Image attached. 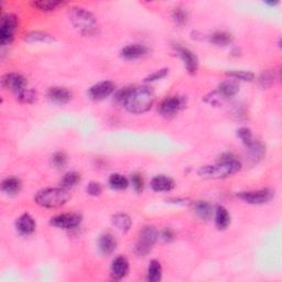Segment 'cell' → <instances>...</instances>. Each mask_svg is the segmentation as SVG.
<instances>
[{
	"label": "cell",
	"mask_w": 282,
	"mask_h": 282,
	"mask_svg": "<svg viewBox=\"0 0 282 282\" xmlns=\"http://www.w3.org/2000/svg\"><path fill=\"white\" fill-rule=\"evenodd\" d=\"M259 84L261 87L264 88H268L270 86L274 84L275 82V72L272 73L270 71H264L259 76Z\"/></svg>",
	"instance_id": "35"
},
{
	"label": "cell",
	"mask_w": 282,
	"mask_h": 282,
	"mask_svg": "<svg viewBox=\"0 0 282 282\" xmlns=\"http://www.w3.org/2000/svg\"><path fill=\"white\" fill-rule=\"evenodd\" d=\"M217 92L224 99L227 100L236 96L238 94V92H240V84H238L235 80L225 81V82L219 84Z\"/></svg>",
	"instance_id": "19"
},
{
	"label": "cell",
	"mask_w": 282,
	"mask_h": 282,
	"mask_svg": "<svg viewBox=\"0 0 282 282\" xmlns=\"http://www.w3.org/2000/svg\"><path fill=\"white\" fill-rule=\"evenodd\" d=\"M130 89L131 87H125V88H121V89H119L118 92L115 94V102L118 103V104H122L125 103V100L128 96V94L129 92H130Z\"/></svg>",
	"instance_id": "40"
},
{
	"label": "cell",
	"mask_w": 282,
	"mask_h": 282,
	"mask_svg": "<svg viewBox=\"0 0 282 282\" xmlns=\"http://www.w3.org/2000/svg\"><path fill=\"white\" fill-rule=\"evenodd\" d=\"M18 28V18L12 13H6L1 17L0 23V43L1 45L10 44L13 40L14 31Z\"/></svg>",
	"instance_id": "6"
},
{
	"label": "cell",
	"mask_w": 282,
	"mask_h": 282,
	"mask_svg": "<svg viewBox=\"0 0 282 282\" xmlns=\"http://www.w3.org/2000/svg\"><path fill=\"white\" fill-rule=\"evenodd\" d=\"M161 238L163 240L164 242H172L174 240V233L172 229L170 228H165L164 231H162L161 233Z\"/></svg>",
	"instance_id": "41"
},
{
	"label": "cell",
	"mask_w": 282,
	"mask_h": 282,
	"mask_svg": "<svg viewBox=\"0 0 282 282\" xmlns=\"http://www.w3.org/2000/svg\"><path fill=\"white\" fill-rule=\"evenodd\" d=\"M70 200L68 190L62 188H49L39 191L36 194L35 201L38 205L45 208H59Z\"/></svg>",
	"instance_id": "4"
},
{
	"label": "cell",
	"mask_w": 282,
	"mask_h": 282,
	"mask_svg": "<svg viewBox=\"0 0 282 282\" xmlns=\"http://www.w3.org/2000/svg\"><path fill=\"white\" fill-rule=\"evenodd\" d=\"M115 92V84L111 81H103L88 89V97L93 100L105 99Z\"/></svg>",
	"instance_id": "11"
},
{
	"label": "cell",
	"mask_w": 282,
	"mask_h": 282,
	"mask_svg": "<svg viewBox=\"0 0 282 282\" xmlns=\"http://www.w3.org/2000/svg\"><path fill=\"white\" fill-rule=\"evenodd\" d=\"M172 19L178 26H184L189 20V13L184 10V8L176 7L172 11Z\"/></svg>",
	"instance_id": "30"
},
{
	"label": "cell",
	"mask_w": 282,
	"mask_h": 282,
	"mask_svg": "<svg viewBox=\"0 0 282 282\" xmlns=\"http://www.w3.org/2000/svg\"><path fill=\"white\" fill-rule=\"evenodd\" d=\"M178 53L181 57V60H182L183 62L186 71L192 75L197 74V72L199 70L198 56L195 55L191 50L186 49V47H182V46L178 47Z\"/></svg>",
	"instance_id": "12"
},
{
	"label": "cell",
	"mask_w": 282,
	"mask_h": 282,
	"mask_svg": "<svg viewBox=\"0 0 282 282\" xmlns=\"http://www.w3.org/2000/svg\"><path fill=\"white\" fill-rule=\"evenodd\" d=\"M16 96H17V99L20 103L32 104V103H35L36 100H37L38 95H37V93L35 92V90L27 87L25 90H22V92L17 94Z\"/></svg>",
	"instance_id": "32"
},
{
	"label": "cell",
	"mask_w": 282,
	"mask_h": 282,
	"mask_svg": "<svg viewBox=\"0 0 282 282\" xmlns=\"http://www.w3.org/2000/svg\"><path fill=\"white\" fill-rule=\"evenodd\" d=\"M209 41L216 46H227L234 41V38L226 31H216L209 38Z\"/></svg>",
	"instance_id": "24"
},
{
	"label": "cell",
	"mask_w": 282,
	"mask_h": 282,
	"mask_svg": "<svg viewBox=\"0 0 282 282\" xmlns=\"http://www.w3.org/2000/svg\"><path fill=\"white\" fill-rule=\"evenodd\" d=\"M237 137L240 138L242 140V142L245 145L246 147H248L250 143L254 141V138H252V132L249 128L247 127H242L237 130Z\"/></svg>",
	"instance_id": "34"
},
{
	"label": "cell",
	"mask_w": 282,
	"mask_h": 282,
	"mask_svg": "<svg viewBox=\"0 0 282 282\" xmlns=\"http://www.w3.org/2000/svg\"><path fill=\"white\" fill-rule=\"evenodd\" d=\"M52 164L55 166L56 169H62L66 165V162H68V157L64 154V152L59 151L55 152V154L52 156Z\"/></svg>",
	"instance_id": "36"
},
{
	"label": "cell",
	"mask_w": 282,
	"mask_h": 282,
	"mask_svg": "<svg viewBox=\"0 0 282 282\" xmlns=\"http://www.w3.org/2000/svg\"><path fill=\"white\" fill-rule=\"evenodd\" d=\"M226 75L234 80L243 81V82H251L255 79L254 73H251L249 71H229Z\"/></svg>",
	"instance_id": "31"
},
{
	"label": "cell",
	"mask_w": 282,
	"mask_h": 282,
	"mask_svg": "<svg viewBox=\"0 0 282 282\" xmlns=\"http://www.w3.org/2000/svg\"><path fill=\"white\" fill-rule=\"evenodd\" d=\"M151 189L155 191V192H170L174 189L175 183L172 178L168 175H156L154 179L151 180L150 183Z\"/></svg>",
	"instance_id": "15"
},
{
	"label": "cell",
	"mask_w": 282,
	"mask_h": 282,
	"mask_svg": "<svg viewBox=\"0 0 282 282\" xmlns=\"http://www.w3.org/2000/svg\"><path fill=\"white\" fill-rule=\"evenodd\" d=\"M108 184L114 190L121 191V190H125L128 188L129 180L126 178L125 175L119 174V173H114L109 176Z\"/></svg>",
	"instance_id": "28"
},
{
	"label": "cell",
	"mask_w": 282,
	"mask_h": 282,
	"mask_svg": "<svg viewBox=\"0 0 282 282\" xmlns=\"http://www.w3.org/2000/svg\"><path fill=\"white\" fill-rule=\"evenodd\" d=\"M69 17L73 27L83 36H94L97 32V21L95 16L85 8H71Z\"/></svg>",
	"instance_id": "3"
},
{
	"label": "cell",
	"mask_w": 282,
	"mask_h": 282,
	"mask_svg": "<svg viewBox=\"0 0 282 282\" xmlns=\"http://www.w3.org/2000/svg\"><path fill=\"white\" fill-rule=\"evenodd\" d=\"M130 183L132 185L133 190L136 191L137 193H140L143 191L145 188V181H143L142 175L139 173H133L130 178Z\"/></svg>",
	"instance_id": "37"
},
{
	"label": "cell",
	"mask_w": 282,
	"mask_h": 282,
	"mask_svg": "<svg viewBox=\"0 0 282 282\" xmlns=\"http://www.w3.org/2000/svg\"><path fill=\"white\" fill-rule=\"evenodd\" d=\"M121 53L123 59L126 60H137L145 56L148 53V49L145 45L135 43V44H129L122 47Z\"/></svg>",
	"instance_id": "18"
},
{
	"label": "cell",
	"mask_w": 282,
	"mask_h": 282,
	"mask_svg": "<svg viewBox=\"0 0 282 282\" xmlns=\"http://www.w3.org/2000/svg\"><path fill=\"white\" fill-rule=\"evenodd\" d=\"M1 85L3 88L11 90L14 94H19L28 87L27 80L21 74L7 73L2 76Z\"/></svg>",
	"instance_id": "10"
},
{
	"label": "cell",
	"mask_w": 282,
	"mask_h": 282,
	"mask_svg": "<svg viewBox=\"0 0 282 282\" xmlns=\"http://www.w3.org/2000/svg\"><path fill=\"white\" fill-rule=\"evenodd\" d=\"M21 189H22L21 181L18 178H14V176H10V178L4 179L1 183L2 192L6 193L7 195L19 194L20 193Z\"/></svg>",
	"instance_id": "20"
},
{
	"label": "cell",
	"mask_w": 282,
	"mask_h": 282,
	"mask_svg": "<svg viewBox=\"0 0 282 282\" xmlns=\"http://www.w3.org/2000/svg\"><path fill=\"white\" fill-rule=\"evenodd\" d=\"M185 100L181 96H169L159 105V112L164 117H173L184 107Z\"/></svg>",
	"instance_id": "8"
},
{
	"label": "cell",
	"mask_w": 282,
	"mask_h": 282,
	"mask_svg": "<svg viewBox=\"0 0 282 282\" xmlns=\"http://www.w3.org/2000/svg\"><path fill=\"white\" fill-rule=\"evenodd\" d=\"M86 192H87L90 197H99L103 192V188L98 182H90L87 185V188H86Z\"/></svg>",
	"instance_id": "39"
},
{
	"label": "cell",
	"mask_w": 282,
	"mask_h": 282,
	"mask_svg": "<svg viewBox=\"0 0 282 282\" xmlns=\"http://www.w3.org/2000/svg\"><path fill=\"white\" fill-rule=\"evenodd\" d=\"M80 182H81V174L75 171H71L63 175V178H62L60 181V185L62 189L69 190L74 188V186L78 185Z\"/></svg>",
	"instance_id": "26"
},
{
	"label": "cell",
	"mask_w": 282,
	"mask_h": 282,
	"mask_svg": "<svg viewBox=\"0 0 282 282\" xmlns=\"http://www.w3.org/2000/svg\"><path fill=\"white\" fill-rule=\"evenodd\" d=\"M215 224L219 231L226 229L231 224V215L224 206H217L215 211Z\"/></svg>",
	"instance_id": "23"
},
{
	"label": "cell",
	"mask_w": 282,
	"mask_h": 282,
	"mask_svg": "<svg viewBox=\"0 0 282 282\" xmlns=\"http://www.w3.org/2000/svg\"><path fill=\"white\" fill-rule=\"evenodd\" d=\"M65 2L57 1V0H35L31 2V6L39 11L49 12L53 11L61 6H64Z\"/></svg>",
	"instance_id": "22"
},
{
	"label": "cell",
	"mask_w": 282,
	"mask_h": 282,
	"mask_svg": "<svg viewBox=\"0 0 282 282\" xmlns=\"http://www.w3.org/2000/svg\"><path fill=\"white\" fill-rule=\"evenodd\" d=\"M117 247L116 238L111 233H105L98 240V248L104 256L112 255Z\"/></svg>",
	"instance_id": "17"
},
{
	"label": "cell",
	"mask_w": 282,
	"mask_h": 282,
	"mask_svg": "<svg viewBox=\"0 0 282 282\" xmlns=\"http://www.w3.org/2000/svg\"><path fill=\"white\" fill-rule=\"evenodd\" d=\"M26 40L28 42H51L54 40V38H52V36L47 35V33L44 32L35 31L27 35Z\"/></svg>",
	"instance_id": "33"
},
{
	"label": "cell",
	"mask_w": 282,
	"mask_h": 282,
	"mask_svg": "<svg viewBox=\"0 0 282 282\" xmlns=\"http://www.w3.org/2000/svg\"><path fill=\"white\" fill-rule=\"evenodd\" d=\"M81 222H82V217H81L80 214L76 213L60 214L51 218V225L61 229L76 228L80 225Z\"/></svg>",
	"instance_id": "9"
},
{
	"label": "cell",
	"mask_w": 282,
	"mask_h": 282,
	"mask_svg": "<svg viewBox=\"0 0 282 282\" xmlns=\"http://www.w3.org/2000/svg\"><path fill=\"white\" fill-rule=\"evenodd\" d=\"M36 221L30 214L25 213L17 219L16 228L18 233L23 236H29L36 231Z\"/></svg>",
	"instance_id": "14"
},
{
	"label": "cell",
	"mask_w": 282,
	"mask_h": 282,
	"mask_svg": "<svg viewBox=\"0 0 282 282\" xmlns=\"http://www.w3.org/2000/svg\"><path fill=\"white\" fill-rule=\"evenodd\" d=\"M129 272V261L126 257L118 256L115 258L111 267V276L114 280H121Z\"/></svg>",
	"instance_id": "13"
},
{
	"label": "cell",
	"mask_w": 282,
	"mask_h": 282,
	"mask_svg": "<svg viewBox=\"0 0 282 282\" xmlns=\"http://www.w3.org/2000/svg\"><path fill=\"white\" fill-rule=\"evenodd\" d=\"M242 163L232 155H225L216 164L201 166L198 173L206 179H226L240 172Z\"/></svg>",
	"instance_id": "2"
},
{
	"label": "cell",
	"mask_w": 282,
	"mask_h": 282,
	"mask_svg": "<svg viewBox=\"0 0 282 282\" xmlns=\"http://www.w3.org/2000/svg\"><path fill=\"white\" fill-rule=\"evenodd\" d=\"M158 238H159V233H158L155 226L147 225L143 227L139 234V240L136 243L135 252L137 256L145 257L149 254L157 242Z\"/></svg>",
	"instance_id": "5"
},
{
	"label": "cell",
	"mask_w": 282,
	"mask_h": 282,
	"mask_svg": "<svg viewBox=\"0 0 282 282\" xmlns=\"http://www.w3.org/2000/svg\"><path fill=\"white\" fill-rule=\"evenodd\" d=\"M248 151H249V155L254 160H260L265 156V147L261 142L254 140L249 146L247 147Z\"/></svg>",
	"instance_id": "29"
},
{
	"label": "cell",
	"mask_w": 282,
	"mask_h": 282,
	"mask_svg": "<svg viewBox=\"0 0 282 282\" xmlns=\"http://www.w3.org/2000/svg\"><path fill=\"white\" fill-rule=\"evenodd\" d=\"M47 97L55 104L64 105L71 102L72 99V93L68 88L65 87H60V86H54V87H51L47 92Z\"/></svg>",
	"instance_id": "16"
},
{
	"label": "cell",
	"mask_w": 282,
	"mask_h": 282,
	"mask_svg": "<svg viewBox=\"0 0 282 282\" xmlns=\"http://www.w3.org/2000/svg\"><path fill=\"white\" fill-rule=\"evenodd\" d=\"M156 102V94L149 86L131 87L123 106L131 114H143L150 111Z\"/></svg>",
	"instance_id": "1"
},
{
	"label": "cell",
	"mask_w": 282,
	"mask_h": 282,
	"mask_svg": "<svg viewBox=\"0 0 282 282\" xmlns=\"http://www.w3.org/2000/svg\"><path fill=\"white\" fill-rule=\"evenodd\" d=\"M194 209L198 216L203 221H208L213 216V206L208 202H198Z\"/></svg>",
	"instance_id": "27"
},
{
	"label": "cell",
	"mask_w": 282,
	"mask_h": 282,
	"mask_svg": "<svg viewBox=\"0 0 282 282\" xmlns=\"http://www.w3.org/2000/svg\"><path fill=\"white\" fill-rule=\"evenodd\" d=\"M237 197L243 202L250 205H262L268 203L274 198V192L269 189H262L257 191H248V192H241Z\"/></svg>",
	"instance_id": "7"
},
{
	"label": "cell",
	"mask_w": 282,
	"mask_h": 282,
	"mask_svg": "<svg viewBox=\"0 0 282 282\" xmlns=\"http://www.w3.org/2000/svg\"><path fill=\"white\" fill-rule=\"evenodd\" d=\"M162 278V266L158 260H151L147 270V280L149 282H158Z\"/></svg>",
	"instance_id": "25"
},
{
	"label": "cell",
	"mask_w": 282,
	"mask_h": 282,
	"mask_svg": "<svg viewBox=\"0 0 282 282\" xmlns=\"http://www.w3.org/2000/svg\"><path fill=\"white\" fill-rule=\"evenodd\" d=\"M112 223L119 232L123 233V234L128 233L129 229L131 228V225H132L131 218L129 217L127 214H123V213L114 215L112 218Z\"/></svg>",
	"instance_id": "21"
},
{
	"label": "cell",
	"mask_w": 282,
	"mask_h": 282,
	"mask_svg": "<svg viewBox=\"0 0 282 282\" xmlns=\"http://www.w3.org/2000/svg\"><path fill=\"white\" fill-rule=\"evenodd\" d=\"M169 73V69H161V70H158L154 73L148 75L146 78V82H156V81H159L162 80L163 78H165L166 75Z\"/></svg>",
	"instance_id": "38"
}]
</instances>
